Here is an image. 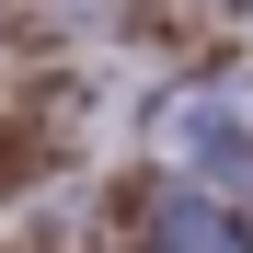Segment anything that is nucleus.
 Returning <instances> with one entry per match:
<instances>
[{"label":"nucleus","mask_w":253,"mask_h":253,"mask_svg":"<svg viewBox=\"0 0 253 253\" xmlns=\"http://www.w3.org/2000/svg\"><path fill=\"white\" fill-rule=\"evenodd\" d=\"M150 242L161 253H242V219H230V196H184L173 184V196L150 207Z\"/></svg>","instance_id":"nucleus-1"}]
</instances>
